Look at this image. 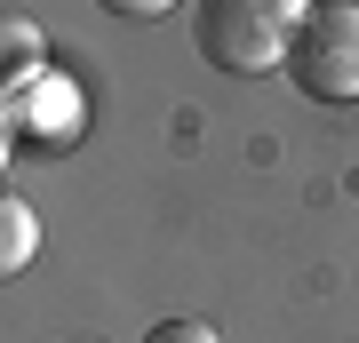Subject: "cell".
Listing matches in <instances>:
<instances>
[{
	"mask_svg": "<svg viewBox=\"0 0 359 343\" xmlns=\"http://www.w3.org/2000/svg\"><path fill=\"white\" fill-rule=\"evenodd\" d=\"M311 0H200L192 8V48L208 72L256 80V72H287V48L304 32Z\"/></svg>",
	"mask_w": 359,
	"mask_h": 343,
	"instance_id": "cell-1",
	"label": "cell"
},
{
	"mask_svg": "<svg viewBox=\"0 0 359 343\" xmlns=\"http://www.w3.org/2000/svg\"><path fill=\"white\" fill-rule=\"evenodd\" d=\"M287 80L311 104H359V0H311L287 48Z\"/></svg>",
	"mask_w": 359,
	"mask_h": 343,
	"instance_id": "cell-2",
	"label": "cell"
},
{
	"mask_svg": "<svg viewBox=\"0 0 359 343\" xmlns=\"http://www.w3.org/2000/svg\"><path fill=\"white\" fill-rule=\"evenodd\" d=\"M40 255V216H32V200H0V271H25Z\"/></svg>",
	"mask_w": 359,
	"mask_h": 343,
	"instance_id": "cell-3",
	"label": "cell"
},
{
	"mask_svg": "<svg viewBox=\"0 0 359 343\" xmlns=\"http://www.w3.org/2000/svg\"><path fill=\"white\" fill-rule=\"evenodd\" d=\"M0 56H8V80L25 88V80H40V32L25 25V16H8V32H0Z\"/></svg>",
	"mask_w": 359,
	"mask_h": 343,
	"instance_id": "cell-4",
	"label": "cell"
},
{
	"mask_svg": "<svg viewBox=\"0 0 359 343\" xmlns=\"http://www.w3.org/2000/svg\"><path fill=\"white\" fill-rule=\"evenodd\" d=\"M144 343H224L208 319H160V328H144Z\"/></svg>",
	"mask_w": 359,
	"mask_h": 343,
	"instance_id": "cell-5",
	"label": "cell"
},
{
	"mask_svg": "<svg viewBox=\"0 0 359 343\" xmlns=\"http://www.w3.org/2000/svg\"><path fill=\"white\" fill-rule=\"evenodd\" d=\"M104 16H136V25H152V16H168L176 0H96Z\"/></svg>",
	"mask_w": 359,
	"mask_h": 343,
	"instance_id": "cell-6",
	"label": "cell"
}]
</instances>
